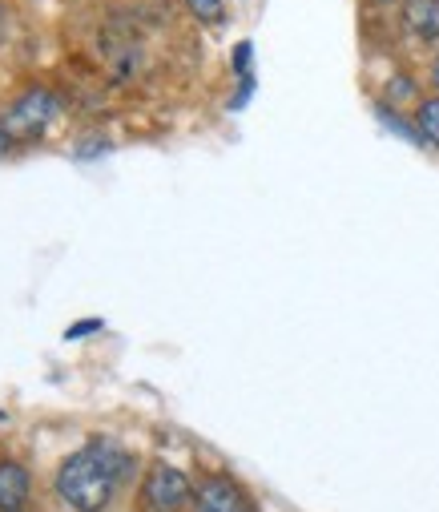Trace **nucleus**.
Returning a JSON list of instances; mask_svg holds the SVG:
<instances>
[{
    "instance_id": "3",
    "label": "nucleus",
    "mask_w": 439,
    "mask_h": 512,
    "mask_svg": "<svg viewBox=\"0 0 439 512\" xmlns=\"http://www.w3.org/2000/svg\"><path fill=\"white\" fill-rule=\"evenodd\" d=\"M53 113H57L53 93H49V89H29V93L9 109L5 125H9V134H13L17 142H33V138L45 134V125L53 121Z\"/></svg>"
},
{
    "instance_id": "12",
    "label": "nucleus",
    "mask_w": 439,
    "mask_h": 512,
    "mask_svg": "<svg viewBox=\"0 0 439 512\" xmlns=\"http://www.w3.org/2000/svg\"><path fill=\"white\" fill-rule=\"evenodd\" d=\"M13 142H17V138L9 134V125H5V121H0V158H5V154L13 150Z\"/></svg>"
},
{
    "instance_id": "13",
    "label": "nucleus",
    "mask_w": 439,
    "mask_h": 512,
    "mask_svg": "<svg viewBox=\"0 0 439 512\" xmlns=\"http://www.w3.org/2000/svg\"><path fill=\"white\" fill-rule=\"evenodd\" d=\"M431 81H435V89H439V61H435V69H431Z\"/></svg>"
},
{
    "instance_id": "2",
    "label": "nucleus",
    "mask_w": 439,
    "mask_h": 512,
    "mask_svg": "<svg viewBox=\"0 0 439 512\" xmlns=\"http://www.w3.org/2000/svg\"><path fill=\"white\" fill-rule=\"evenodd\" d=\"M190 500H194L190 476L174 464H154L150 476H145V484H141V504L150 512H182Z\"/></svg>"
},
{
    "instance_id": "9",
    "label": "nucleus",
    "mask_w": 439,
    "mask_h": 512,
    "mask_svg": "<svg viewBox=\"0 0 439 512\" xmlns=\"http://www.w3.org/2000/svg\"><path fill=\"white\" fill-rule=\"evenodd\" d=\"M411 93H415L411 77H395V81L387 85V97H391V101H403V97H411Z\"/></svg>"
},
{
    "instance_id": "5",
    "label": "nucleus",
    "mask_w": 439,
    "mask_h": 512,
    "mask_svg": "<svg viewBox=\"0 0 439 512\" xmlns=\"http://www.w3.org/2000/svg\"><path fill=\"white\" fill-rule=\"evenodd\" d=\"M403 29L419 41H439V0H403Z\"/></svg>"
},
{
    "instance_id": "1",
    "label": "nucleus",
    "mask_w": 439,
    "mask_h": 512,
    "mask_svg": "<svg viewBox=\"0 0 439 512\" xmlns=\"http://www.w3.org/2000/svg\"><path fill=\"white\" fill-rule=\"evenodd\" d=\"M129 456L117 444L93 440L89 448H81L77 456H69L57 472V492L65 504H73L77 512H105L121 476L129 472Z\"/></svg>"
},
{
    "instance_id": "14",
    "label": "nucleus",
    "mask_w": 439,
    "mask_h": 512,
    "mask_svg": "<svg viewBox=\"0 0 439 512\" xmlns=\"http://www.w3.org/2000/svg\"><path fill=\"white\" fill-rule=\"evenodd\" d=\"M0 37H5V13H0Z\"/></svg>"
},
{
    "instance_id": "8",
    "label": "nucleus",
    "mask_w": 439,
    "mask_h": 512,
    "mask_svg": "<svg viewBox=\"0 0 439 512\" xmlns=\"http://www.w3.org/2000/svg\"><path fill=\"white\" fill-rule=\"evenodd\" d=\"M186 9H190L198 21H206V25H218V21L226 17V5H222V0H186Z\"/></svg>"
},
{
    "instance_id": "11",
    "label": "nucleus",
    "mask_w": 439,
    "mask_h": 512,
    "mask_svg": "<svg viewBox=\"0 0 439 512\" xmlns=\"http://www.w3.org/2000/svg\"><path fill=\"white\" fill-rule=\"evenodd\" d=\"M101 327V319H89V323H77V327H69V339H81V335H89V331H97Z\"/></svg>"
},
{
    "instance_id": "4",
    "label": "nucleus",
    "mask_w": 439,
    "mask_h": 512,
    "mask_svg": "<svg viewBox=\"0 0 439 512\" xmlns=\"http://www.w3.org/2000/svg\"><path fill=\"white\" fill-rule=\"evenodd\" d=\"M194 512H250V508H246V496H242V488L234 480L210 476L194 492Z\"/></svg>"
},
{
    "instance_id": "6",
    "label": "nucleus",
    "mask_w": 439,
    "mask_h": 512,
    "mask_svg": "<svg viewBox=\"0 0 439 512\" xmlns=\"http://www.w3.org/2000/svg\"><path fill=\"white\" fill-rule=\"evenodd\" d=\"M29 500V472L13 460H0V512L25 508Z\"/></svg>"
},
{
    "instance_id": "7",
    "label": "nucleus",
    "mask_w": 439,
    "mask_h": 512,
    "mask_svg": "<svg viewBox=\"0 0 439 512\" xmlns=\"http://www.w3.org/2000/svg\"><path fill=\"white\" fill-rule=\"evenodd\" d=\"M415 125H419V138H427L431 146H439V97L423 101L415 109Z\"/></svg>"
},
{
    "instance_id": "10",
    "label": "nucleus",
    "mask_w": 439,
    "mask_h": 512,
    "mask_svg": "<svg viewBox=\"0 0 439 512\" xmlns=\"http://www.w3.org/2000/svg\"><path fill=\"white\" fill-rule=\"evenodd\" d=\"M246 65H250V41H242V45L234 49V69L246 73Z\"/></svg>"
},
{
    "instance_id": "15",
    "label": "nucleus",
    "mask_w": 439,
    "mask_h": 512,
    "mask_svg": "<svg viewBox=\"0 0 439 512\" xmlns=\"http://www.w3.org/2000/svg\"><path fill=\"white\" fill-rule=\"evenodd\" d=\"M9 512H25V508H9Z\"/></svg>"
}]
</instances>
